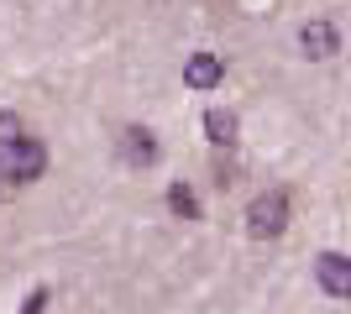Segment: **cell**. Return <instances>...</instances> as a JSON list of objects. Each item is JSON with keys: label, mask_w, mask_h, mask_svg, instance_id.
Returning a JSON list of instances; mask_svg holds the SVG:
<instances>
[{"label": "cell", "mask_w": 351, "mask_h": 314, "mask_svg": "<svg viewBox=\"0 0 351 314\" xmlns=\"http://www.w3.org/2000/svg\"><path fill=\"white\" fill-rule=\"evenodd\" d=\"M121 157L132 168H152L158 163V136L147 131V126H126V131H121Z\"/></svg>", "instance_id": "5b68a950"}, {"label": "cell", "mask_w": 351, "mask_h": 314, "mask_svg": "<svg viewBox=\"0 0 351 314\" xmlns=\"http://www.w3.org/2000/svg\"><path fill=\"white\" fill-rule=\"evenodd\" d=\"M299 47H304V58H336L341 31L330 27V21H304V27H299Z\"/></svg>", "instance_id": "3957f363"}, {"label": "cell", "mask_w": 351, "mask_h": 314, "mask_svg": "<svg viewBox=\"0 0 351 314\" xmlns=\"http://www.w3.org/2000/svg\"><path fill=\"white\" fill-rule=\"evenodd\" d=\"M168 209H173L178 220H199V194H194L189 183H173L168 189Z\"/></svg>", "instance_id": "ba28073f"}, {"label": "cell", "mask_w": 351, "mask_h": 314, "mask_svg": "<svg viewBox=\"0 0 351 314\" xmlns=\"http://www.w3.org/2000/svg\"><path fill=\"white\" fill-rule=\"evenodd\" d=\"M43 309H47V288H32L27 304H21V314H43Z\"/></svg>", "instance_id": "30bf717a"}, {"label": "cell", "mask_w": 351, "mask_h": 314, "mask_svg": "<svg viewBox=\"0 0 351 314\" xmlns=\"http://www.w3.org/2000/svg\"><path fill=\"white\" fill-rule=\"evenodd\" d=\"M220 79H226V63H220L215 53H194V58L184 63V84H189V90H215Z\"/></svg>", "instance_id": "8992f818"}, {"label": "cell", "mask_w": 351, "mask_h": 314, "mask_svg": "<svg viewBox=\"0 0 351 314\" xmlns=\"http://www.w3.org/2000/svg\"><path fill=\"white\" fill-rule=\"evenodd\" d=\"M289 231V194L283 189H267L247 205V236L252 241H278Z\"/></svg>", "instance_id": "7a4b0ae2"}, {"label": "cell", "mask_w": 351, "mask_h": 314, "mask_svg": "<svg viewBox=\"0 0 351 314\" xmlns=\"http://www.w3.org/2000/svg\"><path fill=\"white\" fill-rule=\"evenodd\" d=\"M47 173V147L43 142H37V136H16V142H5V147H0V179L5 183H16V189H21V183H37Z\"/></svg>", "instance_id": "6da1fadb"}, {"label": "cell", "mask_w": 351, "mask_h": 314, "mask_svg": "<svg viewBox=\"0 0 351 314\" xmlns=\"http://www.w3.org/2000/svg\"><path fill=\"white\" fill-rule=\"evenodd\" d=\"M16 194V183H5V179H0V199H11Z\"/></svg>", "instance_id": "8fae6325"}, {"label": "cell", "mask_w": 351, "mask_h": 314, "mask_svg": "<svg viewBox=\"0 0 351 314\" xmlns=\"http://www.w3.org/2000/svg\"><path fill=\"white\" fill-rule=\"evenodd\" d=\"M315 278H320V288L330 293V299H346L351 293V262L341 252H325L320 262H315Z\"/></svg>", "instance_id": "277c9868"}, {"label": "cell", "mask_w": 351, "mask_h": 314, "mask_svg": "<svg viewBox=\"0 0 351 314\" xmlns=\"http://www.w3.org/2000/svg\"><path fill=\"white\" fill-rule=\"evenodd\" d=\"M21 131H27V126H21V116H16V110H0V147H5V142H16Z\"/></svg>", "instance_id": "9c48e42d"}, {"label": "cell", "mask_w": 351, "mask_h": 314, "mask_svg": "<svg viewBox=\"0 0 351 314\" xmlns=\"http://www.w3.org/2000/svg\"><path fill=\"white\" fill-rule=\"evenodd\" d=\"M205 136L215 142V147H231V142H236V116H231V110H220V105L205 110Z\"/></svg>", "instance_id": "52a82bcc"}]
</instances>
